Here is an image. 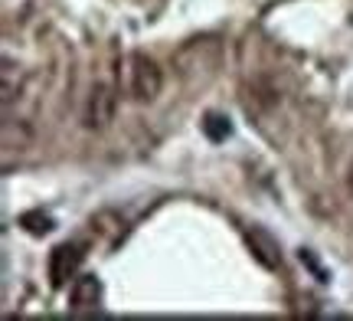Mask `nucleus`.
I'll list each match as a JSON object with an SVG mask.
<instances>
[{
  "instance_id": "obj_1",
  "label": "nucleus",
  "mask_w": 353,
  "mask_h": 321,
  "mask_svg": "<svg viewBox=\"0 0 353 321\" xmlns=\"http://www.w3.org/2000/svg\"><path fill=\"white\" fill-rule=\"evenodd\" d=\"M161 69L154 59L148 56H141L134 52L131 59H128V95L134 99V102H151L157 99V92H161Z\"/></svg>"
},
{
  "instance_id": "obj_2",
  "label": "nucleus",
  "mask_w": 353,
  "mask_h": 321,
  "mask_svg": "<svg viewBox=\"0 0 353 321\" xmlns=\"http://www.w3.org/2000/svg\"><path fill=\"white\" fill-rule=\"evenodd\" d=\"M82 259H85V253H82V246L76 243H63L52 249L50 256V282L52 289H65V285L76 279L79 266H82Z\"/></svg>"
},
{
  "instance_id": "obj_3",
  "label": "nucleus",
  "mask_w": 353,
  "mask_h": 321,
  "mask_svg": "<svg viewBox=\"0 0 353 321\" xmlns=\"http://www.w3.org/2000/svg\"><path fill=\"white\" fill-rule=\"evenodd\" d=\"M101 305V282L95 275H76L69 285V311L72 315H92Z\"/></svg>"
},
{
  "instance_id": "obj_4",
  "label": "nucleus",
  "mask_w": 353,
  "mask_h": 321,
  "mask_svg": "<svg viewBox=\"0 0 353 321\" xmlns=\"http://www.w3.org/2000/svg\"><path fill=\"white\" fill-rule=\"evenodd\" d=\"M249 243H252V253L255 259L262 262V266H268V269H275L278 266V246L272 243V236L262 230H252L249 233Z\"/></svg>"
},
{
  "instance_id": "obj_5",
  "label": "nucleus",
  "mask_w": 353,
  "mask_h": 321,
  "mask_svg": "<svg viewBox=\"0 0 353 321\" xmlns=\"http://www.w3.org/2000/svg\"><path fill=\"white\" fill-rule=\"evenodd\" d=\"M20 223H37V226H33V236H43V233H50L52 230V220L50 217H39V213H26L23 220H20Z\"/></svg>"
}]
</instances>
